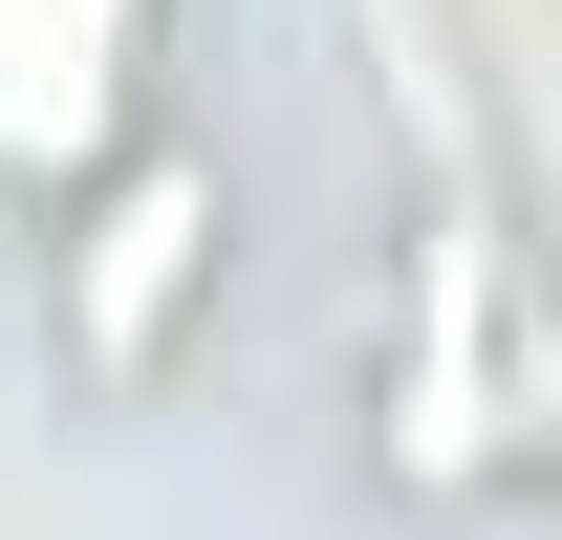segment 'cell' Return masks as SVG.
I'll list each match as a JSON object with an SVG mask.
<instances>
[{"label":"cell","instance_id":"7a4b0ae2","mask_svg":"<svg viewBox=\"0 0 562 540\" xmlns=\"http://www.w3.org/2000/svg\"><path fill=\"white\" fill-rule=\"evenodd\" d=\"M131 66H151V0H0V195H66L131 131Z\"/></svg>","mask_w":562,"mask_h":540},{"label":"cell","instance_id":"6da1fadb","mask_svg":"<svg viewBox=\"0 0 562 540\" xmlns=\"http://www.w3.org/2000/svg\"><path fill=\"white\" fill-rule=\"evenodd\" d=\"M66 195H87V238H66V346L109 368V390H151L173 303L216 281V173H195V151H131V131H109Z\"/></svg>","mask_w":562,"mask_h":540}]
</instances>
